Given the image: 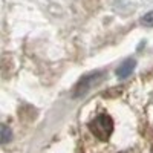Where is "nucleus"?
Returning <instances> with one entry per match:
<instances>
[{
	"label": "nucleus",
	"instance_id": "nucleus-1",
	"mask_svg": "<svg viewBox=\"0 0 153 153\" xmlns=\"http://www.w3.org/2000/svg\"><path fill=\"white\" fill-rule=\"evenodd\" d=\"M89 130L100 141H107L113 132V120L107 113H100L89 123Z\"/></svg>",
	"mask_w": 153,
	"mask_h": 153
},
{
	"label": "nucleus",
	"instance_id": "nucleus-2",
	"mask_svg": "<svg viewBox=\"0 0 153 153\" xmlns=\"http://www.w3.org/2000/svg\"><path fill=\"white\" fill-rule=\"evenodd\" d=\"M98 80H101V74H91V75H86L83 76V78L80 80V83L76 84V89H75V97H80L81 94L87 92L89 89H91V86L94 83H97Z\"/></svg>",
	"mask_w": 153,
	"mask_h": 153
},
{
	"label": "nucleus",
	"instance_id": "nucleus-3",
	"mask_svg": "<svg viewBox=\"0 0 153 153\" xmlns=\"http://www.w3.org/2000/svg\"><path fill=\"white\" fill-rule=\"evenodd\" d=\"M135 65H136L135 60H127V61H124L123 65L117 69V76H118V78H126V76H129V75L132 74V71L135 69Z\"/></svg>",
	"mask_w": 153,
	"mask_h": 153
},
{
	"label": "nucleus",
	"instance_id": "nucleus-4",
	"mask_svg": "<svg viewBox=\"0 0 153 153\" xmlns=\"http://www.w3.org/2000/svg\"><path fill=\"white\" fill-rule=\"evenodd\" d=\"M139 23L143 25V26H149V28H153V11H149L147 14H144L139 20Z\"/></svg>",
	"mask_w": 153,
	"mask_h": 153
},
{
	"label": "nucleus",
	"instance_id": "nucleus-5",
	"mask_svg": "<svg viewBox=\"0 0 153 153\" xmlns=\"http://www.w3.org/2000/svg\"><path fill=\"white\" fill-rule=\"evenodd\" d=\"M11 136H12V133L9 132V129H8L6 126H3V127H2V143L6 144V143L9 141V138H11Z\"/></svg>",
	"mask_w": 153,
	"mask_h": 153
}]
</instances>
